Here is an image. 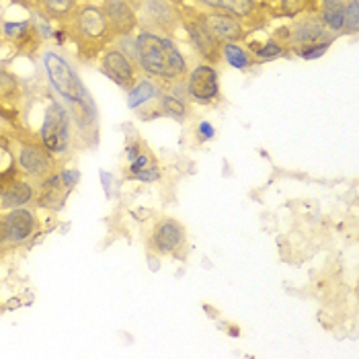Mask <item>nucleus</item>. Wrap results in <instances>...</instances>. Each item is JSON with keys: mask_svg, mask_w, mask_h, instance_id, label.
<instances>
[{"mask_svg": "<svg viewBox=\"0 0 359 359\" xmlns=\"http://www.w3.org/2000/svg\"><path fill=\"white\" fill-rule=\"evenodd\" d=\"M136 46H138V62L144 72L166 81H175L185 74L187 70L185 57L168 37H163L152 31H142L136 37Z\"/></svg>", "mask_w": 359, "mask_h": 359, "instance_id": "1", "label": "nucleus"}, {"mask_svg": "<svg viewBox=\"0 0 359 359\" xmlns=\"http://www.w3.org/2000/svg\"><path fill=\"white\" fill-rule=\"evenodd\" d=\"M43 66H46L52 88L68 103V107L76 115H83V119L93 121V117H95L93 101L84 88V84L81 83L79 74L68 64V60L62 57L57 52H46L43 54Z\"/></svg>", "mask_w": 359, "mask_h": 359, "instance_id": "2", "label": "nucleus"}, {"mask_svg": "<svg viewBox=\"0 0 359 359\" xmlns=\"http://www.w3.org/2000/svg\"><path fill=\"white\" fill-rule=\"evenodd\" d=\"M70 19H72V33L76 35L79 46L83 50L97 52L109 41L111 35H113L109 23H107V17H105L101 6L84 4L70 15Z\"/></svg>", "mask_w": 359, "mask_h": 359, "instance_id": "3", "label": "nucleus"}, {"mask_svg": "<svg viewBox=\"0 0 359 359\" xmlns=\"http://www.w3.org/2000/svg\"><path fill=\"white\" fill-rule=\"evenodd\" d=\"M39 138H41V144L52 154H62V152L68 150V144H70V117H68V111L64 109L60 103L52 101L48 105Z\"/></svg>", "mask_w": 359, "mask_h": 359, "instance_id": "4", "label": "nucleus"}, {"mask_svg": "<svg viewBox=\"0 0 359 359\" xmlns=\"http://www.w3.org/2000/svg\"><path fill=\"white\" fill-rule=\"evenodd\" d=\"M195 19L220 43H238L241 39L247 37V31L234 15H228L222 11H205Z\"/></svg>", "mask_w": 359, "mask_h": 359, "instance_id": "5", "label": "nucleus"}, {"mask_svg": "<svg viewBox=\"0 0 359 359\" xmlns=\"http://www.w3.org/2000/svg\"><path fill=\"white\" fill-rule=\"evenodd\" d=\"M19 168L35 179H48L54 172L52 152L41 142H23L17 152Z\"/></svg>", "mask_w": 359, "mask_h": 359, "instance_id": "6", "label": "nucleus"}, {"mask_svg": "<svg viewBox=\"0 0 359 359\" xmlns=\"http://www.w3.org/2000/svg\"><path fill=\"white\" fill-rule=\"evenodd\" d=\"M140 6L146 17V31L172 33L179 25V13L168 0H142Z\"/></svg>", "mask_w": 359, "mask_h": 359, "instance_id": "7", "label": "nucleus"}, {"mask_svg": "<svg viewBox=\"0 0 359 359\" xmlns=\"http://www.w3.org/2000/svg\"><path fill=\"white\" fill-rule=\"evenodd\" d=\"M101 8H103V13L107 17L111 33L115 37L132 35V31L138 27L136 8L128 0H105Z\"/></svg>", "mask_w": 359, "mask_h": 359, "instance_id": "8", "label": "nucleus"}, {"mask_svg": "<svg viewBox=\"0 0 359 359\" xmlns=\"http://www.w3.org/2000/svg\"><path fill=\"white\" fill-rule=\"evenodd\" d=\"M187 90L199 103H210L216 101L220 93V83H218V72L212 66H197L191 70L189 81H187Z\"/></svg>", "mask_w": 359, "mask_h": 359, "instance_id": "9", "label": "nucleus"}, {"mask_svg": "<svg viewBox=\"0 0 359 359\" xmlns=\"http://www.w3.org/2000/svg\"><path fill=\"white\" fill-rule=\"evenodd\" d=\"M101 66H103L105 74L109 79H113L119 86L132 88L136 84V64L123 54L121 50H117V48L107 50L103 54Z\"/></svg>", "mask_w": 359, "mask_h": 359, "instance_id": "10", "label": "nucleus"}, {"mask_svg": "<svg viewBox=\"0 0 359 359\" xmlns=\"http://www.w3.org/2000/svg\"><path fill=\"white\" fill-rule=\"evenodd\" d=\"M183 243H185V228H183V224H179L172 218H166V220H161L154 226L152 245H154V249L158 250V252H163V255L175 252Z\"/></svg>", "mask_w": 359, "mask_h": 359, "instance_id": "11", "label": "nucleus"}, {"mask_svg": "<svg viewBox=\"0 0 359 359\" xmlns=\"http://www.w3.org/2000/svg\"><path fill=\"white\" fill-rule=\"evenodd\" d=\"M4 228H6V236L11 243H23L35 232L37 222L33 212L27 208H13L6 216H2Z\"/></svg>", "mask_w": 359, "mask_h": 359, "instance_id": "12", "label": "nucleus"}, {"mask_svg": "<svg viewBox=\"0 0 359 359\" xmlns=\"http://www.w3.org/2000/svg\"><path fill=\"white\" fill-rule=\"evenodd\" d=\"M33 187L23 179H8L0 181V210L23 208L33 199Z\"/></svg>", "mask_w": 359, "mask_h": 359, "instance_id": "13", "label": "nucleus"}, {"mask_svg": "<svg viewBox=\"0 0 359 359\" xmlns=\"http://www.w3.org/2000/svg\"><path fill=\"white\" fill-rule=\"evenodd\" d=\"M185 29H187V33H189V37H191V41L195 43V48H197V52L203 55L205 60H210V62H216L222 54V43L220 41H216L205 29L199 25V21L194 19V21H185Z\"/></svg>", "mask_w": 359, "mask_h": 359, "instance_id": "14", "label": "nucleus"}, {"mask_svg": "<svg viewBox=\"0 0 359 359\" xmlns=\"http://www.w3.org/2000/svg\"><path fill=\"white\" fill-rule=\"evenodd\" d=\"M325 23L318 21L316 17H306V19H300L294 27H292V33H290V41L296 43L298 48L300 46H308V43H316L325 37Z\"/></svg>", "mask_w": 359, "mask_h": 359, "instance_id": "15", "label": "nucleus"}, {"mask_svg": "<svg viewBox=\"0 0 359 359\" xmlns=\"http://www.w3.org/2000/svg\"><path fill=\"white\" fill-rule=\"evenodd\" d=\"M210 11H222L228 15H234L236 19L243 17L247 19L255 11V0H201Z\"/></svg>", "mask_w": 359, "mask_h": 359, "instance_id": "16", "label": "nucleus"}, {"mask_svg": "<svg viewBox=\"0 0 359 359\" xmlns=\"http://www.w3.org/2000/svg\"><path fill=\"white\" fill-rule=\"evenodd\" d=\"M41 15L46 19H70V15L79 8V0H39L37 2Z\"/></svg>", "mask_w": 359, "mask_h": 359, "instance_id": "17", "label": "nucleus"}, {"mask_svg": "<svg viewBox=\"0 0 359 359\" xmlns=\"http://www.w3.org/2000/svg\"><path fill=\"white\" fill-rule=\"evenodd\" d=\"M156 95H158V88L154 86V83H150V81H140V83H136L130 88L128 105H130L132 109H138L144 103L156 99Z\"/></svg>", "mask_w": 359, "mask_h": 359, "instance_id": "18", "label": "nucleus"}, {"mask_svg": "<svg viewBox=\"0 0 359 359\" xmlns=\"http://www.w3.org/2000/svg\"><path fill=\"white\" fill-rule=\"evenodd\" d=\"M222 55H224V60H226L232 68H236V70H245V68H250V66H252V57H250V54L245 48H241L238 43H222Z\"/></svg>", "mask_w": 359, "mask_h": 359, "instance_id": "19", "label": "nucleus"}, {"mask_svg": "<svg viewBox=\"0 0 359 359\" xmlns=\"http://www.w3.org/2000/svg\"><path fill=\"white\" fill-rule=\"evenodd\" d=\"M343 8L345 4L341 0H325L323 2V23L331 31L343 29Z\"/></svg>", "mask_w": 359, "mask_h": 359, "instance_id": "20", "label": "nucleus"}, {"mask_svg": "<svg viewBox=\"0 0 359 359\" xmlns=\"http://www.w3.org/2000/svg\"><path fill=\"white\" fill-rule=\"evenodd\" d=\"M21 95V84L17 81V76L4 68H0V101H15Z\"/></svg>", "mask_w": 359, "mask_h": 359, "instance_id": "21", "label": "nucleus"}, {"mask_svg": "<svg viewBox=\"0 0 359 359\" xmlns=\"http://www.w3.org/2000/svg\"><path fill=\"white\" fill-rule=\"evenodd\" d=\"M343 29L349 35H355L359 31V0H349L343 8Z\"/></svg>", "mask_w": 359, "mask_h": 359, "instance_id": "22", "label": "nucleus"}, {"mask_svg": "<svg viewBox=\"0 0 359 359\" xmlns=\"http://www.w3.org/2000/svg\"><path fill=\"white\" fill-rule=\"evenodd\" d=\"M161 109L165 111L166 115L175 117V119H185L187 117V105L181 99L170 97V95H165L161 99Z\"/></svg>", "mask_w": 359, "mask_h": 359, "instance_id": "23", "label": "nucleus"}, {"mask_svg": "<svg viewBox=\"0 0 359 359\" xmlns=\"http://www.w3.org/2000/svg\"><path fill=\"white\" fill-rule=\"evenodd\" d=\"M331 41H316V43H308V46H300L298 48V54L302 55L304 60H314V57H320L329 50Z\"/></svg>", "mask_w": 359, "mask_h": 359, "instance_id": "24", "label": "nucleus"}, {"mask_svg": "<svg viewBox=\"0 0 359 359\" xmlns=\"http://www.w3.org/2000/svg\"><path fill=\"white\" fill-rule=\"evenodd\" d=\"M255 54L259 55V57H263V60H271V57H277V55L283 54V46L277 43L276 39H269V41L263 43L259 50H255Z\"/></svg>", "mask_w": 359, "mask_h": 359, "instance_id": "25", "label": "nucleus"}, {"mask_svg": "<svg viewBox=\"0 0 359 359\" xmlns=\"http://www.w3.org/2000/svg\"><path fill=\"white\" fill-rule=\"evenodd\" d=\"M281 8L285 15H298L306 8V0H281Z\"/></svg>", "mask_w": 359, "mask_h": 359, "instance_id": "26", "label": "nucleus"}, {"mask_svg": "<svg viewBox=\"0 0 359 359\" xmlns=\"http://www.w3.org/2000/svg\"><path fill=\"white\" fill-rule=\"evenodd\" d=\"M134 177H138L140 181H156L158 179V170L152 168V166H146V168H142L138 172H134Z\"/></svg>", "mask_w": 359, "mask_h": 359, "instance_id": "27", "label": "nucleus"}, {"mask_svg": "<svg viewBox=\"0 0 359 359\" xmlns=\"http://www.w3.org/2000/svg\"><path fill=\"white\" fill-rule=\"evenodd\" d=\"M197 134H199V140L214 138V128H212L208 121H201V123H199V128H197Z\"/></svg>", "mask_w": 359, "mask_h": 359, "instance_id": "28", "label": "nucleus"}, {"mask_svg": "<svg viewBox=\"0 0 359 359\" xmlns=\"http://www.w3.org/2000/svg\"><path fill=\"white\" fill-rule=\"evenodd\" d=\"M8 236H6V228H4V222L0 218V243H6Z\"/></svg>", "mask_w": 359, "mask_h": 359, "instance_id": "29", "label": "nucleus"}, {"mask_svg": "<svg viewBox=\"0 0 359 359\" xmlns=\"http://www.w3.org/2000/svg\"><path fill=\"white\" fill-rule=\"evenodd\" d=\"M21 2H29V4H35V6H37V2H39V0H21Z\"/></svg>", "mask_w": 359, "mask_h": 359, "instance_id": "30", "label": "nucleus"}, {"mask_svg": "<svg viewBox=\"0 0 359 359\" xmlns=\"http://www.w3.org/2000/svg\"><path fill=\"white\" fill-rule=\"evenodd\" d=\"M128 2H130V4H132V6H136V4H140V2H142V0H128Z\"/></svg>", "mask_w": 359, "mask_h": 359, "instance_id": "31", "label": "nucleus"}, {"mask_svg": "<svg viewBox=\"0 0 359 359\" xmlns=\"http://www.w3.org/2000/svg\"><path fill=\"white\" fill-rule=\"evenodd\" d=\"M0 41H2V29H0Z\"/></svg>", "mask_w": 359, "mask_h": 359, "instance_id": "32", "label": "nucleus"}, {"mask_svg": "<svg viewBox=\"0 0 359 359\" xmlns=\"http://www.w3.org/2000/svg\"><path fill=\"white\" fill-rule=\"evenodd\" d=\"M197 2H201V0H197Z\"/></svg>", "mask_w": 359, "mask_h": 359, "instance_id": "33", "label": "nucleus"}]
</instances>
